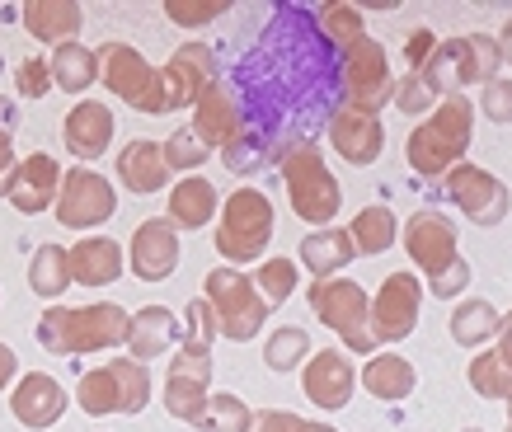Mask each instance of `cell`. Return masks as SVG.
Listing matches in <instances>:
<instances>
[{
    "mask_svg": "<svg viewBox=\"0 0 512 432\" xmlns=\"http://www.w3.org/2000/svg\"><path fill=\"white\" fill-rule=\"evenodd\" d=\"M221 85L231 90L245 127V141L226 155V165L254 174L268 160L278 165L296 141H315L329 123L339 104V47L325 43L311 10L273 5Z\"/></svg>",
    "mask_w": 512,
    "mask_h": 432,
    "instance_id": "1",
    "label": "cell"
},
{
    "mask_svg": "<svg viewBox=\"0 0 512 432\" xmlns=\"http://www.w3.org/2000/svg\"><path fill=\"white\" fill-rule=\"evenodd\" d=\"M470 137H475V104L466 94H451V99H437L433 113L409 132L404 160L419 179H442L451 165H461V155L470 151Z\"/></svg>",
    "mask_w": 512,
    "mask_h": 432,
    "instance_id": "2",
    "label": "cell"
},
{
    "mask_svg": "<svg viewBox=\"0 0 512 432\" xmlns=\"http://www.w3.org/2000/svg\"><path fill=\"white\" fill-rule=\"evenodd\" d=\"M127 324H132V315L123 306H113V301H90L80 310L52 306L38 320V343L57 357H90L127 343Z\"/></svg>",
    "mask_w": 512,
    "mask_h": 432,
    "instance_id": "3",
    "label": "cell"
},
{
    "mask_svg": "<svg viewBox=\"0 0 512 432\" xmlns=\"http://www.w3.org/2000/svg\"><path fill=\"white\" fill-rule=\"evenodd\" d=\"M278 174H282L292 212L306 226H325V221H334L343 212V188L329 174L325 155H320V141H296L292 151H282Z\"/></svg>",
    "mask_w": 512,
    "mask_h": 432,
    "instance_id": "4",
    "label": "cell"
},
{
    "mask_svg": "<svg viewBox=\"0 0 512 432\" xmlns=\"http://www.w3.org/2000/svg\"><path fill=\"white\" fill-rule=\"evenodd\" d=\"M273 226H278V216H273L264 188H235L217 212V254L226 263H254L273 240Z\"/></svg>",
    "mask_w": 512,
    "mask_h": 432,
    "instance_id": "5",
    "label": "cell"
},
{
    "mask_svg": "<svg viewBox=\"0 0 512 432\" xmlns=\"http://www.w3.org/2000/svg\"><path fill=\"white\" fill-rule=\"evenodd\" d=\"M151 400V371L146 362L118 357L104 367H90L76 386V404L90 418H109V414H141Z\"/></svg>",
    "mask_w": 512,
    "mask_h": 432,
    "instance_id": "6",
    "label": "cell"
},
{
    "mask_svg": "<svg viewBox=\"0 0 512 432\" xmlns=\"http://www.w3.org/2000/svg\"><path fill=\"white\" fill-rule=\"evenodd\" d=\"M390 94H395L390 57L372 33H362V38H353L348 47H339V99L343 104L381 118V108L390 104Z\"/></svg>",
    "mask_w": 512,
    "mask_h": 432,
    "instance_id": "7",
    "label": "cell"
},
{
    "mask_svg": "<svg viewBox=\"0 0 512 432\" xmlns=\"http://www.w3.org/2000/svg\"><path fill=\"white\" fill-rule=\"evenodd\" d=\"M94 57H99V80L109 85L113 99H123L137 113H170L165 108L160 71L132 43H104V47H94Z\"/></svg>",
    "mask_w": 512,
    "mask_h": 432,
    "instance_id": "8",
    "label": "cell"
},
{
    "mask_svg": "<svg viewBox=\"0 0 512 432\" xmlns=\"http://www.w3.org/2000/svg\"><path fill=\"white\" fill-rule=\"evenodd\" d=\"M306 296H311V310L320 315V324L339 334L348 353H362V357L376 353L372 324H367V292H362L353 278L311 282V287H306Z\"/></svg>",
    "mask_w": 512,
    "mask_h": 432,
    "instance_id": "9",
    "label": "cell"
},
{
    "mask_svg": "<svg viewBox=\"0 0 512 432\" xmlns=\"http://www.w3.org/2000/svg\"><path fill=\"white\" fill-rule=\"evenodd\" d=\"M207 306H212V315H217V334H226L231 343H249L259 329H264L268 320V306L264 296L254 292V282L245 278V273H235V268H212L207 273Z\"/></svg>",
    "mask_w": 512,
    "mask_h": 432,
    "instance_id": "10",
    "label": "cell"
},
{
    "mask_svg": "<svg viewBox=\"0 0 512 432\" xmlns=\"http://www.w3.org/2000/svg\"><path fill=\"white\" fill-rule=\"evenodd\" d=\"M52 212L66 231H90V226H104L118 212V193L104 174L76 165V170H62V193L52 202Z\"/></svg>",
    "mask_w": 512,
    "mask_h": 432,
    "instance_id": "11",
    "label": "cell"
},
{
    "mask_svg": "<svg viewBox=\"0 0 512 432\" xmlns=\"http://www.w3.org/2000/svg\"><path fill=\"white\" fill-rule=\"evenodd\" d=\"M419 310H423V287L414 273H390L381 282L376 301H367V324H372V339L376 348L381 343H400L414 334L419 324Z\"/></svg>",
    "mask_w": 512,
    "mask_h": 432,
    "instance_id": "12",
    "label": "cell"
},
{
    "mask_svg": "<svg viewBox=\"0 0 512 432\" xmlns=\"http://www.w3.org/2000/svg\"><path fill=\"white\" fill-rule=\"evenodd\" d=\"M442 184H447V198L456 202L475 226H503V221H508V184H503L498 174L461 160V165H451V170L442 174Z\"/></svg>",
    "mask_w": 512,
    "mask_h": 432,
    "instance_id": "13",
    "label": "cell"
},
{
    "mask_svg": "<svg viewBox=\"0 0 512 432\" xmlns=\"http://www.w3.org/2000/svg\"><path fill=\"white\" fill-rule=\"evenodd\" d=\"M325 137L348 165H376L381 151H386V127H381V118H376V113H362V108H348V104H339L329 113Z\"/></svg>",
    "mask_w": 512,
    "mask_h": 432,
    "instance_id": "14",
    "label": "cell"
},
{
    "mask_svg": "<svg viewBox=\"0 0 512 432\" xmlns=\"http://www.w3.org/2000/svg\"><path fill=\"white\" fill-rule=\"evenodd\" d=\"M217 80V57L207 43H184L170 57V66H160V85H165V108H188L198 104L202 90Z\"/></svg>",
    "mask_w": 512,
    "mask_h": 432,
    "instance_id": "15",
    "label": "cell"
},
{
    "mask_svg": "<svg viewBox=\"0 0 512 432\" xmlns=\"http://www.w3.org/2000/svg\"><path fill=\"white\" fill-rule=\"evenodd\" d=\"M404 249H409V259L419 263L428 278H433V273H442L447 263L461 259L456 226H451L442 212H414V216H409V226H404Z\"/></svg>",
    "mask_w": 512,
    "mask_h": 432,
    "instance_id": "16",
    "label": "cell"
},
{
    "mask_svg": "<svg viewBox=\"0 0 512 432\" xmlns=\"http://www.w3.org/2000/svg\"><path fill=\"white\" fill-rule=\"evenodd\" d=\"M193 132H198V141L207 151H221V155H231L235 146L245 141L240 108H235L231 90H226L221 80H212V85L202 90V99L193 104Z\"/></svg>",
    "mask_w": 512,
    "mask_h": 432,
    "instance_id": "17",
    "label": "cell"
},
{
    "mask_svg": "<svg viewBox=\"0 0 512 432\" xmlns=\"http://www.w3.org/2000/svg\"><path fill=\"white\" fill-rule=\"evenodd\" d=\"M301 390H306V400H315L320 409H348L357 390V371L353 362L343 357V348H320V353L306 362V376H301Z\"/></svg>",
    "mask_w": 512,
    "mask_h": 432,
    "instance_id": "18",
    "label": "cell"
},
{
    "mask_svg": "<svg viewBox=\"0 0 512 432\" xmlns=\"http://www.w3.org/2000/svg\"><path fill=\"white\" fill-rule=\"evenodd\" d=\"M207 381H212V357H188L179 353L170 362V376H165V409L179 423H198L202 409H207Z\"/></svg>",
    "mask_w": 512,
    "mask_h": 432,
    "instance_id": "19",
    "label": "cell"
},
{
    "mask_svg": "<svg viewBox=\"0 0 512 432\" xmlns=\"http://www.w3.org/2000/svg\"><path fill=\"white\" fill-rule=\"evenodd\" d=\"M132 273L141 282H165L179 268V231H174L165 216L156 221H141L137 231H132Z\"/></svg>",
    "mask_w": 512,
    "mask_h": 432,
    "instance_id": "20",
    "label": "cell"
},
{
    "mask_svg": "<svg viewBox=\"0 0 512 432\" xmlns=\"http://www.w3.org/2000/svg\"><path fill=\"white\" fill-rule=\"evenodd\" d=\"M66 404H71V395L62 390L57 376H47V371H29V376L15 386V395H10V414H15L24 428L43 432V428H52V423L66 414Z\"/></svg>",
    "mask_w": 512,
    "mask_h": 432,
    "instance_id": "21",
    "label": "cell"
},
{
    "mask_svg": "<svg viewBox=\"0 0 512 432\" xmlns=\"http://www.w3.org/2000/svg\"><path fill=\"white\" fill-rule=\"evenodd\" d=\"M57 193H62V165H57L52 155L33 151L29 160H19L15 184H10V202H15V212H24V216L52 212Z\"/></svg>",
    "mask_w": 512,
    "mask_h": 432,
    "instance_id": "22",
    "label": "cell"
},
{
    "mask_svg": "<svg viewBox=\"0 0 512 432\" xmlns=\"http://www.w3.org/2000/svg\"><path fill=\"white\" fill-rule=\"evenodd\" d=\"M62 141H66V151L76 155V160H85V165L99 160V155L113 146V113H109V104L80 99V104L66 113Z\"/></svg>",
    "mask_w": 512,
    "mask_h": 432,
    "instance_id": "23",
    "label": "cell"
},
{
    "mask_svg": "<svg viewBox=\"0 0 512 432\" xmlns=\"http://www.w3.org/2000/svg\"><path fill=\"white\" fill-rule=\"evenodd\" d=\"M451 47H456V76H461V90H470V85H489L494 76H503V62H508V33H503V38L466 33V38H451Z\"/></svg>",
    "mask_w": 512,
    "mask_h": 432,
    "instance_id": "24",
    "label": "cell"
},
{
    "mask_svg": "<svg viewBox=\"0 0 512 432\" xmlns=\"http://www.w3.org/2000/svg\"><path fill=\"white\" fill-rule=\"evenodd\" d=\"M66 259H71V282L80 287H113L123 278V249L109 235H90V240L71 245Z\"/></svg>",
    "mask_w": 512,
    "mask_h": 432,
    "instance_id": "25",
    "label": "cell"
},
{
    "mask_svg": "<svg viewBox=\"0 0 512 432\" xmlns=\"http://www.w3.org/2000/svg\"><path fill=\"white\" fill-rule=\"evenodd\" d=\"M19 19H24V29L38 38V43H76L80 24H85V10H80L76 0H29L24 10H19Z\"/></svg>",
    "mask_w": 512,
    "mask_h": 432,
    "instance_id": "26",
    "label": "cell"
},
{
    "mask_svg": "<svg viewBox=\"0 0 512 432\" xmlns=\"http://www.w3.org/2000/svg\"><path fill=\"white\" fill-rule=\"evenodd\" d=\"M217 212H221V198H217V188H212V179L184 174V179L170 188V216H165V221H170L174 231H198V226H207Z\"/></svg>",
    "mask_w": 512,
    "mask_h": 432,
    "instance_id": "27",
    "label": "cell"
},
{
    "mask_svg": "<svg viewBox=\"0 0 512 432\" xmlns=\"http://www.w3.org/2000/svg\"><path fill=\"white\" fill-rule=\"evenodd\" d=\"M118 184L127 193H160L170 184V170H165V155H160L156 141L137 137L118 151Z\"/></svg>",
    "mask_w": 512,
    "mask_h": 432,
    "instance_id": "28",
    "label": "cell"
},
{
    "mask_svg": "<svg viewBox=\"0 0 512 432\" xmlns=\"http://www.w3.org/2000/svg\"><path fill=\"white\" fill-rule=\"evenodd\" d=\"M296 249H301V263H306V273H311L315 282L339 278L343 268L357 259V249H353V240H348V231H343V226H325V231L306 235Z\"/></svg>",
    "mask_w": 512,
    "mask_h": 432,
    "instance_id": "29",
    "label": "cell"
},
{
    "mask_svg": "<svg viewBox=\"0 0 512 432\" xmlns=\"http://www.w3.org/2000/svg\"><path fill=\"white\" fill-rule=\"evenodd\" d=\"M179 329H184V324L174 320V310H165V306L137 310L132 324H127V348H132V362H151V357H160L165 348H174Z\"/></svg>",
    "mask_w": 512,
    "mask_h": 432,
    "instance_id": "30",
    "label": "cell"
},
{
    "mask_svg": "<svg viewBox=\"0 0 512 432\" xmlns=\"http://www.w3.org/2000/svg\"><path fill=\"white\" fill-rule=\"evenodd\" d=\"M362 386H367V395H376V400L400 404L414 395L419 371H414V362L400 353H372V362L362 367Z\"/></svg>",
    "mask_w": 512,
    "mask_h": 432,
    "instance_id": "31",
    "label": "cell"
},
{
    "mask_svg": "<svg viewBox=\"0 0 512 432\" xmlns=\"http://www.w3.org/2000/svg\"><path fill=\"white\" fill-rule=\"evenodd\" d=\"M447 329H451V339H456V348H480V343L498 339L508 329V315L494 310L489 301H461L456 315L447 320Z\"/></svg>",
    "mask_w": 512,
    "mask_h": 432,
    "instance_id": "32",
    "label": "cell"
},
{
    "mask_svg": "<svg viewBox=\"0 0 512 432\" xmlns=\"http://www.w3.org/2000/svg\"><path fill=\"white\" fill-rule=\"evenodd\" d=\"M47 66H52V85L66 94H85L99 80V57H94V47H80V38L52 47Z\"/></svg>",
    "mask_w": 512,
    "mask_h": 432,
    "instance_id": "33",
    "label": "cell"
},
{
    "mask_svg": "<svg viewBox=\"0 0 512 432\" xmlns=\"http://www.w3.org/2000/svg\"><path fill=\"white\" fill-rule=\"evenodd\" d=\"M470 386H475V395L480 400H494L503 404L512 395V357H508V329L498 334L494 343V353H480L475 362H470Z\"/></svg>",
    "mask_w": 512,
    "mask_h": 432,
    "instance_id": "34",
    "label": "cell"
},
{
    "mask_svg": "<svg viewBox=\"0 0 512 432\" xmlns=\"http://www.w3.org/2000/svg\"><path fill=\"white\" fill-rule=\"evenodd\" d=\"M395 212L390 207H362L357 212V221L348 226V240H353L357 254H367V259H376V254H386L390 245H395Z\"/></svg>",
    "mask_w": 512,
    "mask_h": 432,
    "instance_id": "35",
    "label": "cell"
},
{
    "mask_svg": "<svg viewBox=\"0 0 512 432\" xmlns=\"http://www.w3.org/2000/svg\"><path fill=\"white\" fill-rule=\"evenodd\" d=\"M311 19H315V29L325 33L329 47H348L353 38H362V33H367V24H362V10H357V5H343V0L311 5Z\"/></svg>",
    "mask_w": 512,
    "mask_h": 432,
    "instance_id": "36",
    "label": "cell"
},
{
    "mask_svg": "<svg viewBox=\"0 0 512 432\" xmlns=\"http://www.w3.org/2000/svg\"><path fill=\"white\" fill-rule=\"evenodd\" d=\"M29 287L38 296H62L66 287H71V259H66V245L33 249V259H29Z\"/></svg>",
    "mask_w": 512,
    "mask_h": 432,
    "instance_id": "37",
    "label": "cell"
},
{
    "mask_svg": "<svg viewBox=\"0 0 512 432\" xmlns=\"http://www.w3.org/2000/svg\"><path fill=\"white\" fill-rule=\"evenodd\" d=\"M254 414L240 395H207V409H202L198 428L202 432H249Z\"/></svg>",
    "mask_w": 512,
    "mask_h": 432,
    "instance_id": "38",
    "label": "cell"
},
{
    "mask_svg": "<svg viewBox=\"0 0 512 432\" xmlns=\"http://www.w3.org/2000/svg\"><path fill=\"white\" fill-rule=\"evenodd\" d=\"M306 353H311V339H306V329H301V324H282V329H273V334H268L264 362H268L273 371H292L296 362H306Z\"/></svg>",
    "mask_w": 512,
    "mask_h": 432,
    "instance_id": "39",
    "label": "cell"
},
{
    "mask_svg": "<svg viewBox=\"0 0 512 432\" xmlns=\"http://www.w3.org/2000/svg\"><path fill=\"white\" fill-rule=\"evenodd\" d=\"M160 155H165V170H170V174H193V170H202V160H207L212 151L198 141V132H193V127H179V132H170V137H165Z\"/></svg>",
    "mask_w": 512,
    "mask_h": 432,
    "instance_id": "40",
    "label": "cell"
},
{
    "mask_svg": "<svg viewBox=\"0 0 512 432\" xmlns=\"http://www.w3.org/2000/svg\"><path fill=\"white\" fill-rule=\"evenodd\" d=\"M249 282H254V292L264 296V306L273 310L296 292V263L292 259H268V263H259V273Z\"/></svg>",
    "mask_w": 512,
    "mask_h": 432,
    "instance_id": "41",
    "label": "cell"
},
{
    "mask_svg": "<svg viewBox=\"0 0 512 432\" xmlns=\"http://www.w3.org/2000/svg\"><path fill=\"white\" fill-rule=\"evenodd\" d=\"M212 339H217V315L207 301H188V324H184V353L188 357H212Z\"/></svg>",
    "mask_w": 512,
    "mask_h": 432,
    "instance_id": "42",
    "label": "cell"
},
{
    "mask_svg": "<svg viewBox=\"0 0 512 432\" xmlns=\"http://www.w3.org/2000/svg\"><path fill=\"white\" fill-rule=\"evenodd\" d=\"M390 104L400 108L404 118H428V113L437 108V94L423 85V76H414V71H409L404 80H395V94H390Z\"/></svg>",
    "mask_w": 512,
    "mask_h": 432,
    "instance_id": "43",
    "label": "cell"
},
{
    "mask_svg": "<svg viewBox=\"0 0 512 432\" xmlns=\"http://www.w3.org/2000/svg\"><path fill=\"white\" fill-rule=\"evenodd\" d=\"M165 15L174 19V24H184V29H198V24H212V19L231 15V5L226 0H165Z\"/></svg>",
    "mask_w": 512,
    "mask_h": 432,
    "instance_id": "44",
    "label": "cell"
},
{
    "mask_svg": "<svg viewBox=\"0 0 512 432\" xmlns=\"http://www.w3.org/2000/svg\"><path fill=\"white\" fill-rule=\"evenodd\" d=\"M15 90L24 94V99H43V94L52 90V66H47L43 57H24V62L15 66Z\"/></svg>",
    "mask_w": 512,
    "mask_h": 432,
    "instance_id": "45",
    "label": "cell"
},
{
    "mask_svg": "<svg viewBox=\"0 0 512 432\" xmlns=\"http://www.w3.org/2000/svg\"><path fill=\"white\" fill-rule=\"evenodd\" d=\"M480 99H484V113H489L498 127L512 123V85H508V76H494L489 85H480Z\"/></svg>",
    "mask_w": 512,
    "mask_h": 432,
    "instance_id": "46",
    "label": "cell"
},
{
    "mask_svg": "<svg viewBox=\"0 0 512 432\" xmlns=\"http://www.w3.org/2000/svg\"><path fill=\"white\" fill-rule=\"evenodd\" d=\"M470 287V263L466 259H456V263H447L442 273H433L428 278V292L433 296H442V301H456V296Z\"/></svg>",
    "mask_w": 512,
    "mask_h": 432,
    "instance_id": "47",
    "label": "cell"
},
{
    "mask_svg": "<svg viewBox=\"0 0 512 432\" xmlns=\"http://www.w3.org/2000/svg\"><path fill=\"white\" fill-rule=\"evenodd\" d=\"M433 47H437V33L433 29H414L409 38H404V62H409V71L419 76L423 62L433 57Z\"/></svg>",
    "mask_w": 512,
    "mask_h": 432,
    "instance_id": "48",
    "label": "cell"
},
{
    "mask_svg": "<svg viewBox=\"0 0 512 432\" xmlns=\"http://www.w3.org/2000/svg\"><path fill=\"white\" fill-rule=\"evenodd\" d=\"M249 432H301V418L292 409H264V414H254Z\"/></svg>",
    "mask_w": 512,
    "mask_h": 432,
    "instance_id": "49",
    "label": "cell"
},
{
    "mask_svg": "<svg viewBox=\"0 0 512 432\" xmlns=\"http://www.w3.org/2000/svg\"><path fill=\"white\" fill-rule=\"evenodd\" d=\"M15 170H19L15 146H10V141H0V198H10V184H15Z\"/></svg>",
    "mask_w": 512,
    "mask_h": 432,
    "instance_id": "50",
    "label": "cell"
},
{
    "mask_svg": "<svg viewBox=\"0 0 512 432\" xmlns=\"http://www.w3.org/2000/svg\"><path fill=\"white\" fill-rule=\"evenodd\" d=\"M15 127H19V104L0 94V141H15Z\"/></svg>",
    "mask_w": 512,
    "mask_h": 432,
    "instance_id": "51",
    "label": "cell"
},
{
    "mask_svg": "<svg viewBox=\"0 0 512 432\" xmlns=\"http://www.w3.org/2000/svg\"><path fill=\"white\" fill-rule=\"evenodd\" d=\"M15 371H19V357L10 353V348H5V343H0V395H5V386H10V381H15Z\"/></svg>",
    "mask_w": 512,
    "mask_h": 432,
    "instance_id": "52",
    "label": "cell"
},
{
    "mask_svg": "<svg viewBox=\"0 0 512 432\" xmlns=\"http://www.w3.org/2000/svg\"><path fill=\"white\" fill-rule=\"evenodd\" d=\"M301 432H334L329 423H301Z\"/></svg>",
    "mask_w": 512,
    "mask_h": 432,
    "instance_id": "53",
    "label": "cell"
},
{
    "mask_svg": "<svg viewBox=\"0 0 512 432\" xmlns=\"http://www.w3.org/2000/svg\"><path fill=\"white\" fill-rule=\"evenodd\" d=\"M466 432H484V428H466Z\"/></svg>",
    "mask_w": 512,
    "mask_h": 432,
    "instance_id": "54",
    "label": "cell"
}]
</instances>
